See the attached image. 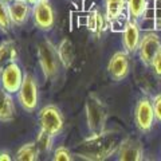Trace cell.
Masks as SVG:
<instances>
[{"instance_id":"obj_13","label":"cell","mask_w":161,"mask_h":161,"mask_svg":"<svg viewBox=\"0 0 161 161\" xmlns=\"http://www.w3.org/2000/svg\"><path fill=\"white\" fill-rule=\"evenodd\" d=\"M8 12L11 16V22L16 26H22L30 16V4L26 0H12L8 4Z\"/></svg>"},{"instance_id":"obj_2","label":"cell","mask_w":161,"mask_h":161,"mask_svg":"<svg viewBox=\"0 0 161 161\" xmlns=\"http://www.w3.org/2000/svg\"><path fill=\"white\" fill-rule=\"evenodd\" d=\"M87 128L92 133H99L105 130V125L108 121V106L98 95L90 94L85 102Z\"/></svg>"},{"instance_id":"obj_6","label":"cell","mask_w":161,"mask_h":161,"mask_svg":"<svg viewBox=\"0 0 161 161\" xmlns=\"http://www.w3.org/2000/svg\"><path fill=\"white\" fill-rule=\"evenodd\" d=\"M154 110H153V102L148 97L141 98L134 110V121L140 132L147 133L152 129L154 124Z\"/></svg>"},{"instance_id":"obj_24","label":"cell","mask_w":161,"mask_h":161,"mask_svg":"<svg viewBox=\"0 0 161 161\" xmlns=\"http://www.w3.org/2000/svg\"><path fill=\"white\" fill-rule=\"evenodd\" d=\"M150 66L153 67L154 73L158 75V77H161V47L158 48V51L156 53V55L153 57L152 59V64Z\"/></svg>"},{"instance_id":"obj_12","label":"cell","mask_w":161,"mask_h":161,"mask_svg":"<svg viewBox=\"0 0 161 161\" xmlns=\"http://www.w3.org/2000/svg\"><path fill=\"white\" fill-rule=\"evenodd\" d=\"M140 40H141V35H140V27L137 24V20L134 19L128 20L122 32V44L125 51L136 53L138 50Z\"/></svg>"},{"instance_id":"obj_16","label":"cell","mask_w":161,"mask_h":161,"mask_svg":"<svg viewBox=\"0 0 161 161\" xmlns=\"http://www.w3.org/2000/svg\"><path fill=\"white\" fill-rule=\"evenodd\" d=\"M86 27L90 32L95 35V36H101V34H102L105 31V28H106V22H105V18L101 15L99 11L93 9V11H90L87 14Z\"/></svg>"},{"instance_id":"obj_7","label":"cell","mask_w":161,"mask_h":161,"mask_svg":"<svg viewBox=\"0 0 161 161\" xmlns=\"http://www.w3.org/2000/svg\"><path fill=\"white\" fill-rule=\"evenodd\" d=\"M23 78H24L23 71L16 62L7 64L0 71V83H2V87L9 94L19 92L20 86H22V82H23Z\"/></svg>"},{"instance_id":"obj_9","label":"cell","mask_w":161,"mask_h":161,"mask_svg":"<svg viewBox=\"0 0 161 161\" xmlns=\"http://www.w3.org/2000/svg\"><path fill=\"white\" fill-rule=\"evenodd\" d=\"M161 47L160 38L156 32H147L141 36L140 44H138V55L140 59L145 66H150L152 64V59Z\"/></svg>"},{"instance_id":"obj_26","label":"cell","mask_w":161,"mask_h":161,"mask_svg":"<svg viewBox=\"0 0 161 161\" xmlns=\"http://www.w3.org/2000/svg\"><path fill=\"white\" fill-rule=\"evenodd\" d=\"M11 160V156L7 152H0V161H9Z\"/></svg>"},{"instance_id":"obj_23","label":"cell","mask_w":161,"mask_h":161,"mask_svg":"<svg viewBox=\"0 0 161 161\" xmlns=\"http://www.w3.org/2000/svg\"><path fill=\"white\" fill-rule=\"evenodd\" d=\"M53 158L55 161H71L73 160V156H71L70 150L66 147H59L58 149H55Z\"/></svg>"},{"instance_id":"obj_4","label":"cell","mask_w":161,"mask_h":161,"mask_svg":"<svg viewBox=\"0 0 161 161\" xmlns=\"http://www.w3.org/2000/svg\"><path fill=\"white\" fill-rule=\"evenodd\" d=\"M38 119L40 129H43L44 132L50 133L54 137L59 134L63 128L62 113L55 105H47V106L40 109L38 113Z\"/></svg>"},{"instance_id":"obj_15","label":"cell","mask_w":161,"mask_h":161,"mask_svg":"<svg viewBox=\"0 0 161 161\" xmlns=\"http://www.w3.org/2000/svg\"><path fill=\"white\" fill-rule=\"evenodd\" d=\"M57 51L60 59V64L64 69H70L74 62V47L69 38H63L57 46Z\"/></svg>"},{"instance_id":"obj_20","label":"cell","mask_w":161,"mask_h":161,"mask_svg":"<svg viewBox=\"0 0 161 161\" xmlns=\"http://www.w3.org/2000/svg\"><path fill=\"white\" fill-rule=\"evenodd\" d=\"M126 7L130 16L134 20H138L147 12L148 0H126Z\"/></svg>"},{"instance_id":"obj_5","label":"cell","mask_w":161,"mask_h":161,"mask_svg":"<svg viewBox=\"0 0 161 161\" xmlns=\"http://www.w3.org/2000/svg\"><path fill=\"white\" fill-rule=\"evenodd\" d=\"M18 99L22 108L27 112H34L38 106V99H39V94H38V86L36 82L32 75L26 74L23 78L22 86H20L19 92H18Z\"/></svg>"},{"instance_id":"obj_21","label":"cell","mask_w":161,"mask_h":161,"mask_svg":"<svg viewBox=\"0 0 161 161\" xmlns=\"http://www.w3.org/2000/svg\"><path fill=\"white\" fill-rule=\"evenodd\" d=\"M53 137L54 136H51L47 132H44L43 129H40L35 142H36L38 148L40 150H43V152H48V150L51 149V147H53Z\"/></svg>"},{"instance_id":"obj_19","label":"cell","mask_w":161,"mask_h":161,"mask_svg":"<svg viewBox=\"0 0 161 161\" xmlns=\"http://www.w3.org/2000/svg\"><path fill=\"white\" fill-rule=\"evenodd\" d=\"M39 148L36 142H28L20 147L16 152V160L19 161H35L38 158Z\"/></svg>"},{"instance_id":"obj_3","label":"cell","mask_w":161,"mask_h":161,"mask_svg":"<svg viewBox=\"0 0 161 161\" xmlns=\"http://www.w3.org/2000/svg\"><path fill=\"white\" fill-rule=\"evenodd\" d=\"M38 58L44 77L54 78L58 74L60 63L57 47H54V44L50 40H44L38 46Z\"/></svg>"},{"instance_id":"obj_25","label":"cell","mask_w":161,"mask_h":161,"mask_svg":"<svg viewBox=\"0 0 161 161\" xmlns=\"http://www.w3.org/2000/svg\"><path fill=\"white\" fill-rule=\"evenodd\" d=\"M153 110H154V117L156 121L161 122V94H157L153 98Z\"/></svg>"},{"instance_id":"obj_1","label":"cell","mask_w":161,"mask_h":161,"mask_svg":"<svg viewBox=\"0 0 161 161\" xmlns=\"http://www.w3.org/2000/svg\"><path fill=\"white\" fill-rule=\"evenodd\" d=\"M119 133L112 130H102L99 133H93L90 137L85 138L77 145L75 154L83 160L101 161L109 158L113 153L117 152L121 141Z\"/></svg>"},{"instance_id":"obj_10","label":"cell","mask_w":161,"mask_h":161,"mask_svg":"<svg viewBox=\"0 0 161 161\" xmlns=\"http://www.w3.org/2000/svg\"><path fill=\"white\" fill-rule=\"evenodd\" d=\"M117 158L119 161H141L144 158L142 144L133 137L124 138L117 149Z\"/></svg>"},{"instance_id":"obj_14","label":"cell","mask_w":161,"mask_h":161,"mask_svg":"<svg viewBox=\"0 0 161 161\" xmlns=\"http://www.w3.org/2000/svg\"><path fill=\"white\" fill-rule=\"evenodd\" d=\"M15 115V105L11 94L0 87V121L11 122Z\"/></svg>"},{"instance_id":"obj_17","label":"cell","mask_w":161,"mask_h":161,"mask_svg":"<svg viewBox=\"0 0 161 161\" xmlns=\"http://www.w3.org/2000/svg\"><path fill=\"white\" fill-rule=\"evenodd\" d=\"M16 58H18V51L15 43L12 40H4L0 44V71L7 64L16 62Z\"/></svg>"},{"instance_id":"obj_28","label":"cell","mask_w":161,"mask_h":161,"mask_svg":"<svg viewBox=\"0 0 161 161\" xmlns=\"http://www.w3.org/2000/svg\"><path fill=\"white\" fill-rule=\"evenodd\" d=\"M3 2H4V3H7V4H9V3L12 2V0H3Z\"/></svg>"},{"instance_id":"obj_22","label":"cell","mask_w":161,"mask_h":161,"mask_svg":"<svg viewBox=\"0 0 161 161\" xmlns=\"http://www.w3.org/2000/svg\"><path fill=\"white\" fill-rule=\"evenodd\" d=\"M7 3H4L3 0H0V30L4 32H7L9 27H11V16L8 12V6Z\"/></svg>"},{"instance_id":"obj_27","label":"cell","mask_w":161,"mask_h":161,"mask_svg":"<svg viewBox=\"0 0 161 161\" xmlns=\"http://www.w3.org/2000/svg\"><path fill=\"white\" fill-rule=\"evenodd\" d=\"M26 2L30 4V6H35V4H36V3L39 2V0H26Z\"/></svg>"},{"instance_id":"obj_18","label":"cell","mask_w":161,"mask_h":161,"mask_svg":"<svg viewBox=\"0 0 161 161\" xmlns=\"http://www.w3.org/2000/svg\"><path fill=\"white\" fill-rule=\"evenodd\" d=\"M106 2V19L115 22L122 16V12L126 7V0H105Z\"/></svg>"},{"instance_id":"obj_8","label":"cell","mask_w":161,"mask_h":161,"mask_svg":"<svg viewBox=\"0 0 161 161\" xmlns=\"http://www.w3.org/2000/svg\"><path fill=\"white\" fill-rule=\"evenodd\" d=\"M32 18L35 26L42 31H50L54 27V9L48 0H39L35 4L32 9Z\"/></svg>"},{"instance_id":"obj_11","label":"cell","mask_w":161,"mask_h":161,"mask_svg":"<svg viewBox=\"0 0 161 161\" xmlns=\"http://www.w3.org/2000/svg\"><path fill=\"white\" fill-rule=\"evenodd\" d=\"M130 70V60L128 51H117L113 54V57L110 58L108 63V71L109 75L114 80H122L124 78L128 77Z\"/></svg>"}]
</instances>
